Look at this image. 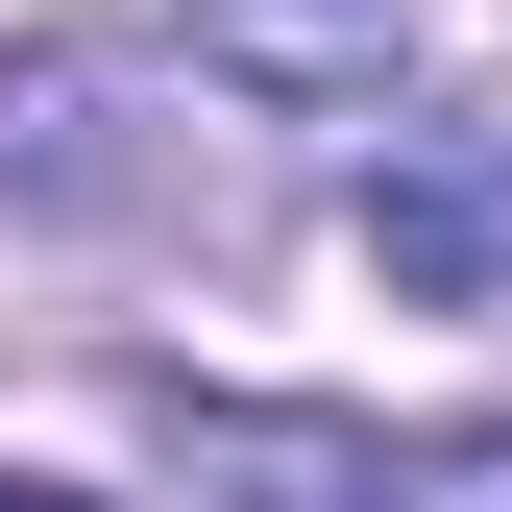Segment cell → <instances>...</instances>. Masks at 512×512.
Here are the masks:
<instances>
[{"mask_svg":"<svg viewBox=\"0 0 512 512\" xmlns=\"http://www.w3.org/2000/svg\"><path fill=\"white\" fill-rule=\"evenodd\" d=\"M342 220H366V269L415 317H512V122H415Z\"/></svg>","mask_w":512,"mask_h":512,"instance_id":"6da1fadb","label":"cell"},{"mask_svg":"<svg viewBox=\"0 0 512 512\" xmlns=\"http://www.w3.org/2000/svg\"><path fill=\"white\" fill-rule=\"evenodd\" d=\"M391 49H415V0H196V74L220 98H391Z\"/></svg>","mask_w":512,"mask_h":512,"instance_id":"7a4b0ae2","label":"cell"},{"mask_svg":"<svg viewBox=\"0 0 512 512\" xmlns=\"http://www.w3.org/2000/svg\"><path fill=\"white\" fill-rule=\"evenodd\" d=\"M0 512H98V488H25V464H0Z\"/></svg>","mask_w":512,"mask_h":512,"instance_id":"3957f363","label":"cell"}]
</instances>
